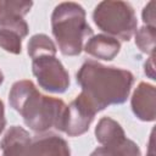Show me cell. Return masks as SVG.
<instances>
[{
    "instance_id": "cell-1",
    "label": "cell",
    "mask_w": 156,
    "mask_h": 156,
    "mask_svg": "<svg viewBox=\"0 0 156 156\" xmlns=\"http://www.w3.org/2000/svg\"><path fill=\"white\" fill-rule=\"evenodd\" d=\"M77 83L82 88L80 93L99 112L110 105H121L127 101L134 76L127 69L107 67L88 60L77 72Z\"/></svg>"
},
{
    "instance_id": "cell-2",
    "label": "cell",
    "mask_w": 156,
    "mask_h": 156,
    "mask_svg": "<svg viewBox=\"0 0 156 156\" xmlns=\"http://www.w3.org/2000/svg\"><path fill=\"white\" fill-rule=\"evenodd\" d=\"M52 34L60 51L66 56H77L84 48V40L93 37V29L85 20L84 9L77 2H61L51 15Z\"/></svg>"
},
{
    "instance_id": "cell-3",
    "label": "cell",
    "mask_w": 156,
    "mask_h": 156,
    "mask_svg": "<svg viewBox=\"0 0 156 156\" xmlns=\"http://www.w3.org/2000/svg\"><path fill=\"white\" fill-rule=\"evenodd\" d=\"M18 112L26 126L37 133H45L51 128L62 132L67 105L61 99L43 95L37 90Z\"/></svg>"
},
{
    "instance_id": "cell-4",
    "label": "cell",
    "mask_w": 156,
    "mask_h": 156,
    "mask_svg": "<svg viewBox=\"0 0 156 156\" xmlns=\"http://www.w3.org/2000/svg\"><path fill=\"white\" fill-rule=\"evenodd\" d=\"M94 23L107 35L128 41L136 32V16L129 2L106 0L96 5L93 12Z\"/></svg>"
},
{
    "instance_id": "cell-5",
    "label": "cell",
    "mask_w": 156,
    "mask_h": 156,
    "mask_svg": "<svg viewBox=\"0 0 156 156\" xmlns=\"http://www.w3.org/2000/svg\"><path fill=\"white\" fill-rule=\"evenodd\" d=\"M32 71L39 85L49 93L61 94L69 87L68 72L55 56H41L32 60Z\"/></svg>"
},
{
    "instance_id": "cell-6",
    "label": "cell",
    "mask_w": 156,
    "mask_h": 156,
    "mask_svg": "<svg viewBox=\"0 0 156 156\" xmlns=\"http://www.w3.org/2000/svg\"><path fill=\"white\" fill-rule=\"evenodd\" d=\"M96 113L98 112L90 101L80 93L67 106L62 132L69 136H78L84 134L89 129V126L91 124Z\"/></svg>"
},
{
    "instance_id": "cell-7",
    "label": "cell",
    "mask_w": 156,
    "mask_h": 156,
    "mask_svg": "<svg viewBox=\"0 0 156 156\" xmlns=\"http://www.w3.org/2000/svg\"><path fill=\"white\" fill-rule=\"evenodd\" d=\"M133 113L144 122H152L156 116V90L155 87L140 82L130 100Z\"/></svg>"
},
{
    "instance_id": "cell-8",
    "label": "cell",
    "mask_w": 156,
    "mask_h": 156,
    "mask_svg": "<svg viewBox=\"0 0 156 156\" xmlns=\"http://www.w3.org/2000/svg\"><path fill=\"white\" fill-rule=\"evenodd\" d=\"M29 156H71L68 143L55 133H43L30 140Z\"/></svg>"
},
{
    "instance_id": "cell-9",
    "label": "cell",
    "mask_w": 156,
    "mask_h": 156,
    "mask_svg": "<svg viewBox=\"0 0 156 156\" xmlns=\"http://www.w3.org/2000/svg\"><path fill=\"white\" fill-rule=\"evenodd\" d=\"M30 140V135L24 128L20 126L10 127L0 144L1 156H29Z\"/></svg>"
},
{
    "instance_id": "cell-10",
    "label": "cell",
    "mask_w": 156,
    "mask_h": 156,
    "mask_svg": "<svg viewBox=\"0 0 156 156\" xmlns=\"http://www.w3.org/2000/svg\"><path fill=\"white\" fill-rule=\"evenodd\" d=\"M28 30V24L23 18L0 26V48L10 54H21L22 39L27 37Z\"/></svg>"
},
{
    "instance_id": "cell-11",
    "label": "cell",
    "mask_w": 156,
    "mask_h": 156,
    "mask_svg": "<svg viewBox=\"0 0 156 156\" xmlns=\"http://www.w3.org/2000/svg\"><path fill=\"white\" fill-rule=\"evenodd\" d=\"M83 49L87 54L95 58L111 61L119 52L121 43L116 38L110 37L107 34H98L90 37Z\"/></svg>"
},
{
    "instance_id": "cell-12",
    "label": "cell",
    "mask_w": 156,
    "mask_h": 156,
    "mask_svg": "<svg viewBox=\"0 0 156 156\" xmlns=\"http://www.w3.org/2000/svg\"><path fill=\"white\" fill-rule=\"evenodd\" d=\"M95 136L101 145H110L123 140L126 133L117 121L110 117H102L95 128Z\"/></svg>"
},
{
    "instance_id": "cell-13",
    "label": "cell",
    "mask_w": 156,
    "mask_h": 156,
    "mask_svg": "<svg viewBox=\"0 0 156 156\" xmlns=\"http://www.w3.org/2000/svg\"><path fill=\"white\" fill-rule=\"evenodd\" d=\"M33 2L26 0H0V26L23 18Z\"/></svg>"
},
{
    "instance_id": "cell-14",
    "label": "cell",
    "mask_w": 156,
    "mask_h": 156,
    "mask_svg": "<svg viewBox=\"0 0 156 156\" xmlns=\"http://www.w3.org/2000/svg\"><path fill=\"white\" fill-rule=\"evenodd\" d=\"M90 156H140V149L133 140L126 136L118 143L95 149Z\"/></svg>"
},
{
    "instance_id": "cell-15",
    "label": "cell",
    "mask_w": 156,
    "mask_h": 156,
    "mask_svg": "<svg viewBox=\"0 0 156 156\" xmlns=\"http://www.w3.org/2000/svg\"><path fill=\"white\" fill-rule=\"evenodd\" d=\"M38 89L34 85V83L28 79H23V80H18L13 83V85L11 87L10 94H9V101H10L11 107L18 112L22 108V106L26 104V101Z\"/></svg>"
},
{
    "instance_id": "cell-16",
    "label": "cell",
    "mask_w": 156,
    "mask_h": 156,
    "mask_svg": "<svg viewBox=\"0 0 156 156\" xmlns=\"http://www.w3.org/2000/svg\"><path fill=\"white\" fill-rule=\"evenodd\" d=\"M57 49L46 34H34L28 41V55L32 60L41 56H55Z\"/></svg>"
},
{
    "instance_id": "cell-17",
    "label": "cell",
    "mask_w": 156,
    "mask_h": 156,
    "mask_svg": "<svg viewBox=\"0 0 156 156\" xmlns=\"http://www.w3.org/2000/svg\"><path fill=\"white\" fill-rule=\"evenodd\" d=\"M156 27L143 26L135 32V45L141 52L152 55L155 51Z\"/></svg>"
},
{
    "instance_id": "cell-18",
    "label": "cell",
    "mask_w": 156,
    "mask_h": 156,
    "mask_svg": "<svg viewBox=\"0 0 156 156\" xmlns=\"http://www.w3.org/2000/svg\"><path fill=\"white\" fill-rule=\"evenodd\" d=\"M143 21L145 26L155 27V1H149L143 9Z\"/></svg>"
},
{
    "instance_id": "cell-19",
    "label": "cell",
    "mask_w": 156,
    "mask_h": 156,
    "mask_svg": "<svg viewBox=\"0 0 156 156\" xmlns=\"http://www.w3.org/2000/svg\"><path fill=\"white\" fill-rule=\"evenodd\" d=\"M144 72L150 79H155V66H154V54L146 60L144 65Z\"/></svg>"
},
{
    "instance_id": "cell-20",
    "label": "cell",
    "mask_w": 156,
    "mask_h": 156,
    "mask_svg": "<svg viewBox=\"0 0 156 156\" xmlns=\"http://www.w3.org/2000/svg\"><path fill=\"white\" fill-rule=\"evenodd\" d=\"M5 126H6V119H5V110H4V104H2V101L0 100V134H1V132L4 130Z\"/></svg>"
},
{
    "instance_id": "cell-21",
    "label": "cell",
    "mask_w": 156,
    "mask_h": 156,
    "mask_svg": "<svg viewBox=\"0 0 156 156\" xmlns=\"http://www.w3.org/2000/svg\"><path fill=\"white\" fill-rule=\"evenodd\" d=\"M2 82H4V74H2V72L0 71V85L2 84Z\"/></svg>"
}]
</instances>
